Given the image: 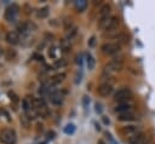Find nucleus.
I'll use <instances>...</instances> for the list:
<instances>
[{
    "label": "nucleus",
    "mask_w": 155,
    "mask_h": 144,
    "mask_svg": "<svg viewBox=\"0 0 155 144\" xmlns=\"http://www.w3.org/2000/svg\"><path fill=\"white\" fill-rule=\"evenodd\" d=\"M75 132V126L73 125V123H69V125H67L65 127H64V133H67V134H73Z\"/></svg>",
    "instance_id": "24"
},
{
    "label": "nucleus",
    "mask_w": 155,
    "mask_h": 144,
    "mask_svg": "<svg viewBox=\"0 0 155 144\" xmlns=\"http://www.w3.org/2000/svg\"><path fill=\"white\" fill-rule=\"evenodd\" d=\"M63 91H53L51 92V96H50V99H51V103L54 104V105H61L62 102H63Z\"/></svg>",
    "instance_id": "12"
},
{
    "label": "nucleus",
    "mask_w": 155,
    "mask_h": 144,
    "mask_svg": "<svg viewBox=\"0 0 155 144\" xmlns=\"http://www.w3.org/2000/svg\"><path fill=\"white\" fill-rule=\"evenodd\" d=\"M98 144H104V142L103 140H98Z\"/></svg>",
    "instance_id": "36"
},
{
    "label": "nucleus",
    "mask_w": 155,
    "mask_h": 144,
    "mask_svg": "<svg viewBox=\"0 0 155 144\" xmlns=\"http://www.w3.org/2000/svg\"><path fill=\"white\" fill-rule=\"evenodd\" d=\"M74 25H73V22H71V19L70 18H65L64 19V29L68 31L69 29H71Z\"/></svg>",
    "instance_id": "27"
},
{
    "label": "nucleus",
    "mask_w": 155,
    "mask_h": 144,
    "mask_svg": "<svg viewBox=\"0 0 155 144\" xmlns=\"http://www.w3.org/2000/svg\"><path fill=\"white\" fill-rule=\"evenodd\" d=\"M33 106H34L35 110H39L41 108H45L46 104H45L42 98H33Z\"/></svg>",
    "instance_id": "17"
},
{
    "label": "nucleus",
    "mask_w": 155,
    "mask_h": 144,
    "mask_svg": "<svg viewBox=\"0 0 155 144\" xmlns=\"http://www.w3.org/2000/svg\"><path fill=\"white\" fill-rule=\"evenodd\" d=\"M61 46H62V48H63V51L64 52H67V51H69L70 50V45H69V40H62L61 41Z\"/></svg>",
    "instance_id": "25"
},
{
    "label": "nucleus",
    "mask_w": 155,
    "mask_h": 144,
    "mask_svg": "<svg viewBox=\"0 0 155 144\" xmlns=\"http://www.w3.org/2000/svg\"><path fill=\"white\" fill-rule=\"evenodd\" d=\"M88 104H90V98L87 96H84V98H82V105H84V108L87 109Z\"/></svg>",
    "instance_id": "29"
},
{
    "label": "nucleus",
    "mask_w": 155,
    "mask_h": 144,
    "mask_svg": "<svg viewBox=\"0 0 155 144\" xmlns=\"http://www.w3.org/2000/svg\"><path fill=\"white\" fill-rule=\"evenodd\" d=\"M36 113H38V115H40V116H42V117H46V116H48V109L45 106V108H41V109H39V110H36Z\"/></svg>",
    "instance_id": "26"
},
{
    "label": "nucleus",
    "mask_w": 155,
    "mask_h": 144,
    "mask_svg": "<svg viewBox=\"0 0 155 144\" xmlns=\"http://www.w3.org/2000/svg\"><path fill=\"white\" fill-rule=\"evenodd\" d=\"M75 7H76L78 12H82V11H85V8L87 7V1H86V0L75 1Z\"/></svg>",
    "instance_id": "19"
},
{
    "label": "nucleus",
    "mask_w": 155,
    "mask_h": 144,
    "mask_svg": "<svg viewBox=\"0 0 155 144\" xmlns=\"http://www.w3.org/2000/svg\"><path fill=\"white\" fill-rule=\"evenodd\" d=\"M6 41L11 45H16L19 41V35L17 31H8L6 34Z\"/></svg>",
    "instance_id": "13"
},
{
    "label": "nucleus",
    "mask_w": 155,
    "mask_h": 144,
    "mask_svg": "<svg viewBox=\"0 0 155 144\" xmlns=\"http://www.w3.org/2000/svg\"><path fill=\"white\" fill-rule=\"evenodd\" d=\"M102 120H103V122H104L105 125H109V119H107L105 116H102Z\"/></svg>",
    "instance_id": "35"
},
{
    "label": "nucleus",
    "mask_w": 155,
    "mask_h": 144,
    "mask_svg": "<svg viewBox=\"0 0 155 144\" xmlns=\"http://www.w3.org/2000/svg\"><path fill=\"white\" fill-rule=\"evenodd\" d=\"M34 57H35V58H36V61H41V62H42V59H44V58H42V56H41V54H40V56H39V54H36V53H35V54H34Z\"/></svg>",
    "instance_id": "34"
},
{
    "label": "nucleus",
    "mask_w": 155,
    "mask_h": 144,
    "mask_svg": "<svg viewBox=\"0 0 155 144\" xmlns=\"http://www.w3.org/2000/svg\"><path fill=\"white\" fill-rule=\"evenodd\" d=\"M56 48L54 47H51L50 50H48V56L51 57V58H56Z\"/></svg>",
    "instance_id": "30"
},
{
    "label": "nucleus",
    "mask_w": 155,
    "mask_h": 144,
    "mask_svg": "<svg viewBox=\"0 0 155 144\" xmlns=\"http://www.w3.org/2000/svg\"><path fill=\"white\" fill-rule=\"evenodd\" d=\"M41 144H46V143H41Z\"/></svg>",
    "instance_id": "37"
},
{
    "label": "nucleus",
    "mask_w": 155,
    "mask_h": 144,
    "mask_svg": "<svg viewBox=\"0 0 155 144\" xmlns=\"http://www.w3.org/2000/svg\"><path fill=\"white\" fill-rule=\"evenodd\" d=\"M119 24H120V19L117 16H110L109 18H107L104 21H99V23H98L99 28H102L107 31H114L115 29H117Z\"/></svg>",
    "instance_id": "1"
},
{
    "label": "nucleus",
    "mask_w": 155,
    "mask_h": 144,
    "mask_svg": "<svg viewBox=\"0 0 155 144\" xmlns=\"http://www.w3.org/2000/svg\"><path fill=\"white\" fill-rule=\"evenodd\" d=\"M98 93L99 96L102 97H108L113 93V86L108 82H104V83H101L99 87H98Z\"/></svg>",
    "instance_id": "11"
},
{
    "label": "nucleus",
    "mask_w": 155,
    "mask_h": 144,
    "mask_svg": "<svg viewBox=\"0 0 155 144\" xmlns=\"http://www.w3.org/2000/svg\"><path fill=\"white\" fill-rule=\"evenodd\" d=\"M65 79V74L64 73H58L56 75H53L51 79H50V85L51 86H54V85H59L61 82H63Z\"/></svg>",
    "instance_id": "14"
},
{
    "label": "nucleus",
    "mask_w": 155,
    "mask_h": 144,
    "mask_svg": "<svg viewBox=\"0 0 155 144\" xmlns=\"http://www.w3.org/2000/svg\"><path fill=\"white\" fill-rule=\"evenodd\" d=\"M48 11H50V8H48L47 6L41 7V8L38 10V12H36V17H38V18H46V17L48 16Z\"/></svg>",
    "instance_id": "18"
},
{
    "label": "nucleus",
    "mask_w": 155,
    "mask_h": 144,
    "mask_svg": "<svg viewBox=\"0 0 155 144\" xmlns=\"http://www.w3.org/2000/svg\"><path fill=\"white\" fill-rule=\"evenodd\" d=\"M131 96H132L131 90L127 88V87H122V88H120V90H117V91L115 92V94H114V99H115L116 102H119V103L128 102L130 98H131Z\"/></svg>",
    "instance_id": "5"
},
{
    "label": "nucleus",
    "mask_w": 155,
    "mask_h": 144,
    "mask_svg": "<svg viewBox=\"0 0 155 144\" xmlns=\"http://www.w3.org/2000/svg\"><path fill=\"white\" fill-rule=\"evenodd\" d=\"M124 68V56L120 57H115L114 59H111L107 65H105V71L107 73H117L121 71Z\"/></svg>",
    "instance_id": "2"
},
{
    "label": "nucleus",
    "mask_w": 155,
    "mask_h": 144,
    "mask_svg": "<svg viewBox=\"0 0 155 144\" xmlns=\"http://www.w3.org/2000/svg\"><path fill=\"white\" fill-rule=\"evenodd\" d=\"M64 65H65V61L64 59H59V61L54 62V67L56 68H61V67H64Z\"/></svg>",
    "instance_id": "28"
},
{
    "label": "nucleus",
    "mask_w": 155,
    "mask_h": 144,
    "mask_svg": "<svg viewBox=\"0 0 155 144\" xmlns=\"http://www.w3.org/2000/svg\"><path fill=\"white\" fill-rule=\"evenodd\" d=\"M18 12H19V6L16 5V4H11V6H8L6 8V11H5V18L7 21L12 22V21H15L16 16L18 15Z\"/></svg>",
    "instance_id": "7"
},
{
    "label": "nucleus",
    "mask_w": 155,
    "mask_h": 144,
    "mask_svg": "<svg viewBox=\"0 0 155 144\" xmlns=\"http://www.w3.org/2000/svg\"><path fill=\"white\" fill-rule=\"evenodd\" d=\"M5 57H6V59H8V61L15 59V58L17 57V52H16L13 48H7L6 52H5Z\"/></svg>",
    "instance_id": "20"
},
{
    "label": "nucleus",
    "mask_w": 155,
    "mask_h": 144,
    "mask_svg": "<svg viewBox=\"0 0 155 144\" xmlns=\"http://www.w3.org/2000/svg\"><path fill=\"white\" fill-rule=\"evenodd\" d=\"M30 98L31 97H25L22 100V106H23V109H24L25 113H28L29 110L34 109V106H33V99H30Z\"/></svg>",
    "instance_id": "15"
},
{
    "label": "nucleus",
    "mask_w": 155,
    "mask_h": 144,
    "mask_svg": "<svg viewBox=\"0 0 155 144\" xmlns=\"http://www.w3.org/2000/svg\"><path fill=\"white\" fill-rule=\"evenodd\" d=\"M121 132H122L124 136L131 138V137H133L134 134L139 133L140 131H139V127H138V126H134V125H126V126L122 127Z\"/></svg>",
    "instance_id": "8"
},
{
    "label": "nucleus",
    "mask_w": 155,
    "mask_h": 144,
    "mask_svg": "<svg viewBox=\"0 0 155 144\" xmlns=\"http://www.w3.org/2000/svg\"><path fill=\"white\" fill-rule=\"evenodd\" d=\"M101 50L104 54H108V56H114V54H117L121 50V45L119 42H105L101 46Z\"/></svg>",
    "instance_id": "4"
},
{
    "label": "nucleus",
    "mask_w": 155,
    "mask_h": 144,
    "mask_svg": "<svg viewBox=\"0 0 155 144\" xmlns=\"http://www.w3.org/2000/svg\"><path fill=\"white\" fill-rule=\"evenodd\" d=\"M86 62H87V67H88V69L92 70V69L94 68V64H96L94 58H93L91 54H87V56H86Z\"/></svg>",
    "instance_id": "21"
},
{
    "label": "nucleus",
    "mask_w": 155,
    "mask_h": 144,
    "mask_svg": "<svg viewBox=\"0 0 155 144\" xmlns=\"http://www.w3.org/2000/svg\"><path fill=\"white\" fill-rule=\"evenodd\" d=\"M94 44H96V38H94V36H91V39L88 40V46H90V47H93Z\"/></svg>",
    "instance_id": "31"
},
{
    "label": "nucleus",
    "mask_w": 155,
    "mask_h": 144,
    "mask_svg": "<svg viewBox=\"0 0 155 144\" xmlns=\"http://www.w3.org/2000/svg\"><path fill=\"white\" fill-rule=\"evenodd\" d=\"M115 113H117L119 115L120 114H127V113H132L133 110V104L128 100V102H122V103H119L116 106H115Z\"/></svg>",
    "instance_id": "6"
},
{
    "label": "nucleus",
    "mask_w": 155,
    "mask_h": 144,
    "mask_svg": "<svg viewBox=\"0 0 155 144\" xmlns=\"http://www.w3.org/2000/svg\"><path fill=\"white\" fill-rule=\"evenodd\" d=\"M46 137H47V139H53V138H54V132H53V131L47 132V133H46Z\"/></svg>",
    "instance_id": "32"
},
{
    "label": "nucleus",
    "mask_w": 155,
    "mask_h": 144,
    "mask_svg": "<svg viewBox=\"0 0 155 144\" xmlns=\"http://www.w3.org/2000/svg\"><path fill=\"white\" fill-rule=\"evenodd\" d=\"M110 12H111V6L109 4L102 5L101 8H99V12H98V21H104V19L109 18Z\"/></svg>",
    "instance_id": "9"
},
{
    "label": "nucleus",
    "mask_w": 155,
    "mask_h": 144,
    "mask_svg": "<svg viewBox=\"0 0 155 144\" xmlns=\"http://www.w3.org/2000/svg\"><path fill=\"white\" fill-rule=\"evenodd\" d=\"M78 34V27H73L71 29H69L68 31H67V40H70V39H73L75 35Z\"/></svg>",
    "instance_id": "22"
},
{
    "label": "nucleus",
    "mask_w": 155,
    "mask_h": 144,
    "mask_svg": "<svg viewBox=\"0 0 155 144\" xmlns=\"http://www.w3.org/2000/svg\"><path fill=\"white\" fill-rule=\"evenodd\" d=\"M128 144H147V136L143 132L134 134L133 137L128 138Z\"/></svg>",
    "instance_id": "10"
},
{
    "label": "nucleus",
    "mask_w": 155,
    "mask_h": 144,
    "mask_svg": "<svg viewBox=\"0 0 155 144\" xmlns=\"http://www.w3.org/2000/svg\"><path fill=\"white\" fill-rule=\"evenodd\" d=\"M96 111L97 113H102V105L98 104V103H96Z\"/></svg>",
    "instance_id": "33"
},
{
    "label": "nucleus",
    "mask_w": 155,
    "mask_h": 144,
    "mask_svg": "<svg viewBox=\"0 0 155 144\" xmlns=\"http://www.w3.org/2000/svg\"><path fill=\"white\" fill-rule=\"evenodd\" d=\"M7 96L10 97V99H11L13 103H16V104H17V103L19 102V97H18L13 91H8V92H7Z\"/></svg>",
    "instance_id": "23"
},
{
    "label": "nucleus",
    "mask_w": 155,
    "mask_h": 144,
    "mask_svg": "<svg viewBox=\"0 0 155 144\" xmlns=\"http://www.w3.org/2000/svg\"><path fill=\"white\" fill-rule=\"evenodd\" d=\"M136 119V115L133 113H127V114H120L117 116V120L119 121H133Z\"/></svg>",
    "instance_id": "16"
},
{
    "label": "nucleus",
    "mask_w": 155,
    "mask_h": 144,
    "mask_svg": "<svg viewBox=\"0 0 155 144\" xmlns=\"http://www.w3.org/2000/svg\"><path fill=\"white\" fill-rule=\"evenodd\" d=\"M147 144H151V143H147Z\"/></svg>",
    "instance_id": "38"
},
{
    "label": "nucleus",
    "mask_w": 155,
    "mask_h": 144,
    "mask_svg": "<svg viewBox=\"0 0 155 144\" xmlns=\"http://www.w3.org/2000/svg\"><path fill=\"white\" fill-rule=\"evenodd\" d=\"M0 142L2 144H15L16 143V132L12 128H4L0 132Z\"/></svg>",
    "instance_id": "3"
}]
</instances>
